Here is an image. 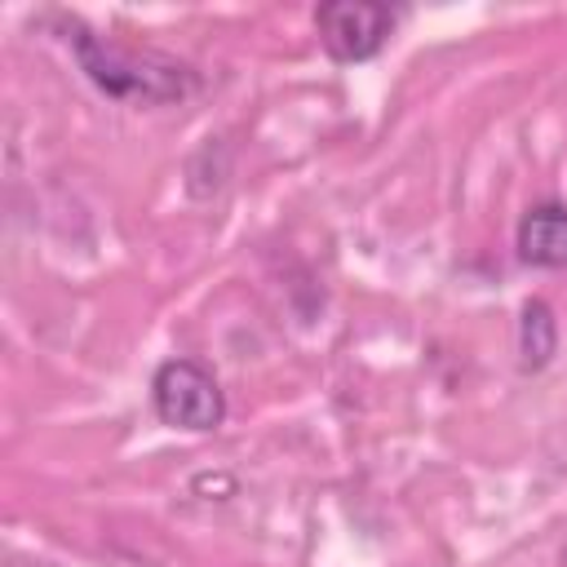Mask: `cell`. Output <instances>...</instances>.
Listing matches in <instances>:
<instances>
[{
  "mask_svg": "<svg viewBox=\"0 0 567 567\" xmlns=\"http://www.w3.org/2000/svg\"><path fill=\"white\" fill-rule=\"evenodd\" d=\"M151 403H155V416L164 425L195 430V434L217 430L221 416H226V399H221L217 377L195 359L159 363L155 377H151Z\"/></svg>",
  "mask_w": 567,
  "mask_h": 567,
  "instance_id": "cell-2",
  "label": "cell"
},
{
  "mask_svg": "<svg viewBox=\"0 0 567 567\" xmlns=\"http://www.w3.org/2000/svg\"><path fill=\"white\" fill-rule=\"evenodd\" d=\"M66 35L75 44V58L84 66V75L106 89L111 97H133V102H168L182 97L190 89V71L168 62V58H137L124 53L115 44H102L93 31H84L80 22H66Z\"/></svg>",
  "mask_w": 567,
  "mask_h": 567,
  "instance_id": "cell-1",
  "label": "cell"
},
{
  "mask_svg": "<svg viewBox=\"0 0 567 567\" xmlns=\"http://www.w3.org/2000/svg\"><path fill=\"white\" fill-rule=\"evenodd\" d=\"M563 567H567V549H563Z\"/></svg>",
  "mask_w": 567,
  "mask_h": 567,
  "instance_id": "cell-6",
  "label": "cell"
},
{
  "mask_svg": "<svg viewBox=\"0 0 567 567\" xmlns=\"http://www.w3.org/2000/svg\"><path fill=\"white\" fill-rule=\"evenodd\" d=\"M558 346V328H554V315L545 301H527L523 306V323H518V354H523V368H545L549 354Z\"/></svg>",
  "mask_w": 567,
  "mask_h": 567,
  "instance_id": "cell-5",
  "label": "cell"
},
{
  "mask_svg": "<svg viewBox=\"0 0 567 567\" xmlns=\"http://www.w3.org/2000/svg\"><path fill=\"white\" fill-rule=\"evenodd\" d=\"M394 22H399V9L368 4V0H328L315 9V31H319V44L328 49L332 62L377 58L385 49Z\"/></svg>",
  "mask_w": 567,
  "mask_h": 567,
  "instance_id": "cell-3",
  "label": "cell"
},
{
  "mask_svg": "<svg viewBox=\"0 0 567 567\" xmlns=\"http://www.w3.org/2000/svg\"><path fill=\"white\" fill-rule=\"evenodd\" d=\"M518 261L523 266H545V270H567V208L563 204H536L523 213L518 235H514Z\"/></svg>",
  "mask_w": 567,
  "mask_h": 567,
  "instance_id": "cell-4",
  "label": "cell"
}]
</instances>
